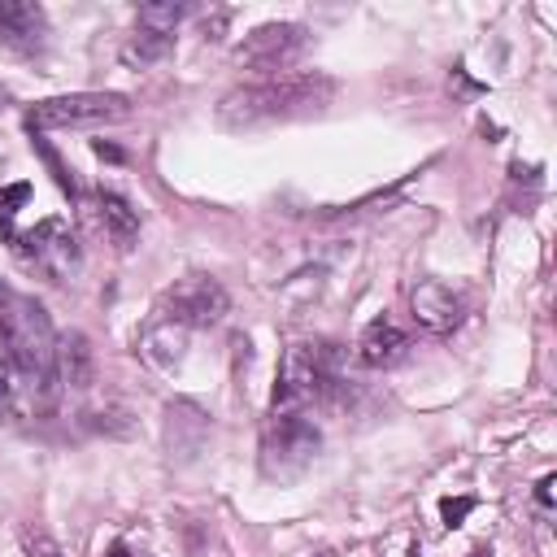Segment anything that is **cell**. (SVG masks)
<instances>
[{
	"mask_svg": "<svg viewBox=\"0 0 557 557\" xmlns=\"http://www.w3.org/2000/svg\"><path fill=\"white\" fill-rule=\"evenodd\" d=\"M0 339H4V357L17 366V374L26 379L35 409L48 413L57 400V331L44 313V305L17 287H9L0 278Z\"/></svg>",
	"mask_w": 557,
	"mask_h": 557,
	"instance_id": "1",
	"label": "cell"
},
{
	"mask_svg": "<svg viewBox=\"0 0 557 557\" xmlns=\"http://www.w3.org/2000/svg\"><path fill=\"white\" fill-rule=\"evenodd\" d=\"M339 83L322 70H300V74H270L261 83H244L222 96L218 122L231 131L261 126V122H283V117H305L318 113L335 100Z\"/></svg>",
	"mask_w": 557,
	"mask_h": 557,
	"instance_id": "2",
	"label": "cell"
},
{
	"mask_svg": "<svg viewBox=\"0 0 557 557\" xmlns=\"http://www.w3.org/2000/svg\"><path fill=\"white\" fill-rule=\"evenodd\" d=\"M339 387V352L335 344H292L274 383V413H300L313 400H326Z\"/></svg>",
	"mask_w": 557,
	"mask_h": 557,
	"instance_id": "3",
	"label": "cell"
},
{
	"mask_svg": "<svg viewBox=\"0 0 557 557\" xmlns=\"http://www.w3.org/2000/svg\"><path fill=\"white\" fill-rule=\"evenodd\" d=\"M318 448H322V435H318V426L309 418L274 413L265 422V431H261V470H265V479L287 483V479H296V474H305L313 466Z\"/></svg>",
	"mask_w": 557,
	"mask_h": 557,
	"instance_id": "4",
	"label": "cell"
},
{
	"mask_svg": "<svg viewBox=\"0 0 557 557\" xmlns=\"http://www.w3.org/2000/svg\"><path fill=\"white\" fill-rule=\"evenodd\" d=\"M131 100L122 91H74V96H52L39 100L26 113L30 131H61V126H100V122H126Z\"/></svg>",
	"mask_w": 557,
	"mask_h": 557,
	"instance_id": "5",
	"label": "cell"
},
{
	"mask_svg": "<svg viewBox=\"0 0 557 557\" xmlns=\"http://www.w3.org/2000/svg\"><path fill=\"white\" fill-rule=\"evenodd\" d=\"M13 252H17L26 265H35L39 274H48L52 283H65V278L78 270V261H83V248H78V239H74V231H70L65 218H44V222H35L30 231H22V235L13 239Z\"/></svg>",
	"mask_w": 557,
	"mask_h": 557,
	"instance_id": "6",
	"label": "cell"
},
{
	"mask_svg": "<svg viewBox=\"0 0 557 557\" xmlns=\"http://www.w3.org/2000/svg\"><path fill=\"white\" fill-rule=\"evenodd\" d=\"M309 39H313V35H309L300 22H265V26H257V30H248V35L239 39L235 65H244V70H265V78H270V74H278V70H287L292 61H300L305 48H309Z\"/></svg>",
	"mask_w": 557,
	"mask_h": 557,
	"instance_id": "7",
	"label": "cell"
},
{
	"mask_svg": "<svg viewBox=\"0 0 557 557\" xmlns=\"http://www.w3.org/2000/svg\"><path fill=\"white\" fill-rule=\"evenodd\" d=\"M231 309L222 283L205 278V274H191V278H178L165 296H161V313L174 322V326H213L222 322V313Z\"/></svg>",
	"mask_w": 557,
	"mask_h": 557,
	"instance_id": "8",
	"label": "cell"
},
{
	"mask_svg": "<svg viewBox=\"0 0 557 557\" xmlns=\"http://www.w3.org/2000/svg\"><path fill=\"white\" fill-rule=\"evenodd\" d=\"M78 209H83L87 226H91V231H96L104 244H113L117 252L135 248V239H139V218H135V209H131V205H126L117 191H104V187L83 191Z\"/></svg>",
	"mask_w": 557,
	"mask_h": 557,
	"instance_id": "9",
	"label": "cell"
},
{
	"mask_svg": "<svg viewBox=\"0 0 557 557\" xmlns=\"http://www.w3.org/2000/svg\"><path fill=\"white\" fill-rule=\"evenodd\" d=\"M409 309H413V322L431 335H448L461 318H466V300L440 283V278H422L413 292H409Z\"/></svg>",
	"mask_w": 557,
	"mask_h": 557,
	"instance_id": "10",
	"label": "cell"
},
{
	"mask_svg": "<svg viewBox=\"0 0 557 557\" xmlns=\"http://www.w3.org/2000/svg\"><path fill=\"white\" fill-rule=\"evenodd\" d=\"M48 35V17L30 0H0V44L13 52H35Z\"/></svg>",
	"mask_w": 557,
	"mask_h": 557,
	"instance_id": "11",
	"label": "cell"
},
{
	"mask_svg": "<svg viewBox=\"0 0 557 557\" xmlns=\"http://www.w3.org/2000/svg\"><path fill=\"white\" fill-rule=\"evenodd\" d=\"M405 352H409V335H405L396 322H387V318H374V322L361 331V339H357V357H361V366H370V370H387V366H396Z\"/></svg>",
	"mask_w": 557,
	"mask_h": 557,
	"instance_id": "12",
	"label": "cell"
},
{
	"mask_svg": "<svg viewBox=\"0 0 557 557\" xmlns=\"http://www.w3.org/2000/svg\"><path fill=\"white\" fill-rule=\"evenodd\" d=\"M57 379H65L70 387H87L91 383V348H87V339L78 331L57 339Z\"/></svg>",
	"mask_w": 557,
	"mask_h": 557,
	"instance_id": "13",
	"label": "cell"
},
{
	"mask_svg": "<svg viewBox=\"0 0 557 557\" xmlns=\"http://www.w3.org/2000/svg\"><path fill=\"white\" fill-rule=\"evenodd\" d=\"M174 48V35H161V30H148V26H135V35L126 39V48H122V61L126 65H152V61H161L165 52Z\"/></svg>",
	"mask_w": 557,
	"mask_h": 557,
	"instance_id": "14",
	"label": "cell"
},
{
	"mask_svg": "<svg viewBox=\"0 0 557 557\" xmlns=\"http://www.w3.org/2000/svg\"><path fill=\"white\" fill-rule=\"evenodd\" d=\"M26 200H30V183H9V187H0V239H4V244L17 239L13 213H17V205H26Z\"/></svg>",
	"mask_w": 557,
	"mask_h": 557,
	"instance_id": "15",
	"label": "cell"
},
{
	"mask_svg": "<svg viewBox=\"0 0 557 557\" xmlns=\"http://www.w3.org/2000/svg\"><path fill=\"white\" fill-rule=\"evenodd\" d=\"M187 9L183 4H174V0H165V4H144L139 9V17H135V26H148V30H161V35H174V26H178V17H183Z\"/></svg>",
	"mask_w": 557,
	"mask_h": 557,
	"instance_id": "16",
	"label": "cell"
},
{
	"mask_svg": "<svg viewBox=\"0 0 557 557\" xmlns=\"http://www.w3.org/2000/svg\"><path fill=\"white\" fill-rule=\"evenodd\" d=\"M474 509V496H448V500H440V513H444V527H461V518Z\"/></svg>",
	"mask_w": 557,
	"mask_h": 557,
	"instance_id": "17",
	"label": "cell"
},
{
	"mask_svg": "<svg viewBox=\"0 0 557 557\" xmlns=\"http://www.w3.org/2000/svg\"><path fill=\"white\" fill-rule=\"evenodd\" d=\"M26 557H61V548L48 535H26Z\"/></svg>",
	"mask_w": 557,
	"mask_h": 557,
	"instance_id": "18",
	"label": "cell"
},
{
	"mask_svg": "<svg viewBox=\"0 0 557 557\" xmlns=\"http://www.w3.org/2000/svg\"><path fill=\"white\" fill-rule=\"evenodd\" d=\"M553 487H557L553 474H544V479L535 483V500H540V509H553Z\"/></svg>",
	"mask_w": 557,
	"mask_h": 557,
	"instance_id": "19",
	"label": "cell"
},
{
	"mask_svg": "<svg viewBox=\"0 0 557 557\" xmlns=\"http://www.w3.org/2000/svg\"><path fill=\"white\" fill-rule=\"evenodd\" d=\"M104 557H135V553H131L126 544H109V553H104Z\"/></svg>",
	"mask_w": 557,
	"mask_h": 557,
	"instance_id": "20",
	"label": "cell"
},
{
	"mask_svg": "<svg viewBox=\"0 0 557 557\" xmlns=\"http://www.w3.org/2000/svg\"><path fill=\"white\" fill-rule=\"evenodd\" d=\"M405 557H422V548H418V544H413V548H409V553H405Z\"/></svg>",
	"mask_w": 557,
	"mask_h": 557,
	"instance_id": "21",
	"label": "cell"
},
{
	"mask_svg": "<svg viewBox=\"0 0 557 557\" xmlns=\"http://www.w3.org/2000/svg\"><path fill=\"white\" fill-rule=\"evenodd\" d=\"M4 100H9V87H4V83H0V104H4Z\"/></svg>",
	"mask_w": 557,
	"mask_h": 557,
	"instance_id": "22",
	"label": "cell"
},
{
	"mask_svg": "<svg viewBox=\"0 0 557 557\" xmlns=\"http://www.w3.org/2000/svg\"><path fill=\"white\" fill-rule=\"evenodd\" d=\"M470 557H492V553H483V548H479V553H470Z\"/></svg>",
	"mask_w": 557,
	"mask_h": 557,
	"instance_id": "23",
	"label": "cell"
},
{
	"mask_svg": "<svg viewBox=\"0 0 557 557\" xmlns=\"http://www.w3.org/2000/svg\"><path fill=\"white\" fill-rule=\"evenodd\" d=\"M318 557H331V553H318Z\"/></svg>",
	"mask_w": 557,
	"mask_h": 557,
	"instance_id": "24",
	"label": "cell"
}]
</instances>
